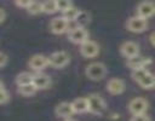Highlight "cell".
<instances>
[{
  "label": "cell",
  "instance_id": "30bf717a",
  "mask_svg": "<svg viewBox=\"0 0 155 121\" xmlns=\"http://www.w3.org/2000/svg\"><path fill=\"white\" fill-rule=\"evenodd\" d=\"M80 53L85 58H94L99 53V45L93 40H87L80 45Z\"/></svg>",
  "mask_w": 155,
  "mask_h": 121
},
{
  "label": "cell",
  "instance_id": "7402d4cb",
  "mask_svg": "<svg viewBox=\"0 0 155 121\" xmlns=\"http://www.w3.org/2000/svg\"><path fill=\"white\" fill-rule=\"evenodd\" d=\"M28 13L30 15H39L42 12V2H39V1H31L29 7L27 8Z\"/></svg>",
  "mask_w": 155,
  "mask_h": 121
},
{
  "label": "cell",
  "instance_id": "5bb4252c",
  "mask_svg": "<svg viewBox=\"0 0 155 121\" xmlns=\"http://www.w3.org/2000/svg\"><path fill=\"white\" fill-rule=\"evenodd\" d=\"M153 60L149 58V57H144V56H136L133 58H130L127 59V67L131 69V70H137V69H143V68H147L149 64H151Z\"/></svg>",
  "mask_w": 155,
  "mask_h": 121
},
{
  "label": "cell",
  "instance_id": "9a60e30c",
  "mask_svg": "<svg viewBox=\"0 0 155 121\" xmlns=\"http://www.w3.org/2000/svg\"><path fill=\"white\" fill-rule=\"evenodd\" d=\"M54 114L58 117L69 119L73 114H75L74 109H73V105H71V102H61V103H58L54 108Z\"/></svg>",
  "mask_w": 155,
  "mask_h": 121
},
{
  "label": "cell",
  "instance_id": "3957f363",
  "mask_svg": "<svg viewBox=\"0 0 155 121\" xmlns=\"http://www.w3.org/2000/svg\"><path fill=\"white\" fill-rule=\"evenodd\" d=\"M68 39L73 44L82 45L84 42H86L87 40H90V34H88V31H87V29L85 27L76 25V27L69 29V31H68Z\"/></svg>",
  "mask_w": 155,
  "mask_h": 121
},
{
  "label": "cell",
  "instance_id": "d6986e66",
  "mask_svg": "<svg viewBox=\"0 0 155 121\" xmlns=\"http://www.w3.org/2000/svg\"><path fill=\"white\" fill-rule=\"evenodd\" d=\"M80 11H81V10H79L78 7H75V6L73 5L70 8H68L67 11H64V12L62 13V17H63L64 19H67L68 22H75L76 18H78L79 15H80Z\"/></svg>",
  "mask_w": 155,
  "mask_h": 121
},
{
  "label": "cell",
  "instance_id": "4fadbf2b",
  "mask_svg": "<svg viewBox=\"0 0 155 121\" xmlns=\"http://www.w3.org/2000/svg\"><path fill=\"white\" fill-rule=\"evenodd\" d=\"M126 90V83L120 77H113L107 82V91L113 96L122 94Z\"/></svg>",
  "mask_w": 155,
  "mask_h": 121
},
{
  "label": "cell",
  "instance_id": "83f0119b",
  "mask_svg": "<svg viewBox=\"0 0 155 121\" xmlns=\"http://www.w3.org/2000/svg\"><path fill=\"white\" fill-rule=\"evenodd\" d=\"M8 62V57L6 56V53L0 52V68H4Z\"/></svg>",
  "mask_w": 155,
  "mask_h": 121
},
{
  "label": "cell",
  "instance_id": "603a6c76",
  "mask_svg": "<svg viewBox=\"0 0 155 121\" xmlns=\"http://www.w3.org/2000/svg\"><path fill=\"white\" fill-rule=\"evenodd\" d=\"M75 22L78 23V25H80V27H85V25L90 22V16H88V13L85 12V11H80V15H79V17L76 18Z\"/></svg>",
  "mask_w": 155,
  "mask_h": 121
},
{
  "label": "cell",
  "instance_id": "8fae6325",
  "mask_svg": "<svg viewBox=\"0 0 155 121\" xmlns=\"http://www.w3.org/2000/svg\"><path fill=\"white\" fill-rule=\"evenodd\" d=\"M120 53L127 59L139 56V45L136 41H131V40L125 41L120 46Z\"/></svg>",
  "mask_w": 155,
  "mask_h": 121
},
{
  "label": "cell",
  "instance_id": "7c38bea8",
  "mask_svg": "<svg viewBox=\"0 0 155 121\" xmlns=\"http://www.w3.org/2000/svg\"><path fill=\"white\" fill-rule=\"evenodd\" d=\"M136 12H137V16H139L144 19H148V18H150L155 15V2L149 1V0L148 1H142L137 5Z\"/></svg>",
  "mask_w": 155,
  "mask_h": 121
},
{
  "label": "cell",
  "instance_id": "5b68a950",
  "mask_svg": "<svg viewBox=\"0 0 155 121\" xmlns=\"http://www.w3.org/2000/svg\"><path fill=\"white\" fill-rule=\"evenodd\" d=\"M48 62H50V65L51 67H54L57 69H61V68H64L65 65L69 64L70 56L68 54V52L62 51V50L54 51V52H52L48 56Z\"/></svg>",
  "mask_w": 155,
  "mask_h": 121
},
{
  "label": "cell",
  "instance_id": "f1b7e54d",
  "mask_svg": "<svg viewBox=\"0 0 155 121\" xmlns=\"http://www.w3.org/2000/svg\"><path fill=\"white\" fill-rule=\"evenodd\" d=\"M5 18H6V12L2 7H0V23H2L5 21Z\"/></svg>",
  "mask_w": 155,
  "mask_h": 121
},
{
  "label": "cell",
  "instance_id": "cb8c5ba5",
  "mask_svg": "<svg viewBox=\"0 0 155 121\" xmlns=\"http://www.w3.org/2000/svg\"><path fill=\"white\" fill-rule=\"evenodd\" d=\"M56 1H57V8H58V11H61L62 13L73 6V4L70 1H68V0H56Z\"/></svg>",
  "mask_w": 155,
  "mask_h": 121
},
{
  "label": "cell",
  "instance_id": "277c9868",
  "mask_svg": "<svg viewBox=\"0 0 155 121\" xmlns=\"http://www.w3.org/2000/svg\"><path fill=\"white\" fill-rule=\"evenodd\" d=\"M87 100H88V111L92 113V114H96V115H101L107 104H105V100L103 99V97L98 93H91L87 96Z\"/></svg>",
  "mask_w": 155,
  "mask_h": 121
},
{
  "label": "cell",
  "instance_id": "6da1fadb",
  "mask_svg": "<svg viewBox=\"0 0 155 121\" xmlns=\"http://www.w3.org/2000/svg\"><path fill=\"white\" fill-rule=\"evenodd\" d=\"M133 80L144 90H153L155 88V74L148 70V68L132 70Z\"/></svg>",
  "mask_w": 155,
  "mask_h": 121
},
{
  "label": "cell",
  "instance_id": "9c48e42d",
  "mask_svg": "<svg viewBox=\"0 0 155 121\" xmlns=\"http://www.w3.org/2000/svg\"><path fill=\"white\" fill-rule=\"evenodd\" d=\"M69 29H70L69 28V22L67 19H64L62 16L52 18L51 22H50V30L53 34L61 35V34H64V33L69 31Z\"/></svg>",
  "mask_w": 155,
  "mask_h": 121
},
{
  "label": "cell",
  "instance_id": "4dcf8cb0",
  "mask_svg": "<svg viewBox=\"0 0 155 121\" xmlns=\"http://www.w3.org/2000/svg\"><path fill=\"white\" fill-rule=\"evenodd\" d=\"M2 90H5V87H4V83H2V81H0V91H2Z\"/></svg>",
  "mask_w": 155,
  "mask_h": 121
},
{
  "label": "cell",
  "instance_id": "8992f818",
  "mask_svg": "<svg viewBox=\"0 0 155 121\" xmlns=\"http://www.w3.org/2000/svg\"><path fill=\"white\" fill-rule=\"evenodd\" d=\"M148 25H149L148 24V19H144V18L137 16V15L130 17L126 21V28H127V30H130L132 33H137V34L145 31L148 29Z\"/></svg>",
  "mask_w": 155,
  "mask_h": 121
},
{
  "label": "cell",
  "instance_id": "ac0fdd59",
  "mask_svg": "<svg viewBox=\"0 0 155 121\" xmlns=\"http://www.w3.org/2000/svg\"><path fill=\"white\" fill-rule=\"evenodd\" d=\"M34 75L30 74L29 71H22L16 76V83L17 86H25V85H31L33 83Z\"/></svg>",
  "mask_w": 155,
  "mask_h": 121
},
{
  "label": "cell",
  "instance_id": "44dd1931",
  "mask_svg": "<svg viewBox=\"0 0 155 121\" xmlns=\"http://www.w3.org/2000/svg\"><path fill=\"white\" fill-rule=\"evenodd\" d=\"M17 91H18V93H19V94H22V96H24V97H30V96L35 94V92H36L38 90H36V88H35V86L31 83V85L19 86Z\"/></svg>",
  "mask_w": 155,
  "mask_h": 121
},
{
  "label": "cell",
  "instance_id": "7a4b0ae2",
  "mask_svg": "<svg viewBox=\"0 0 155 121\" xmlns=\"http://www.w3.org/2000/svg\"><path fill=\"white\" fill-rule=\"evenodd\" d=\"M107 73H108V69H107L105 64L102 62H92V63L87 64L85 68L86 76L92 81H99V80L104 79Z\"/></svg>",
  "mask_w": 155,
  "mask_h": 121
},
{
  "label": "cell",
  "instance_id": "e0dca14e",
  "mask_svg": "<svg viewBox=\"0 0 155 121\" xmlns=\"http://www.w3.org/2000/svg\"><path fill=\"white\" fill-rule=\"evenodd\" d=\"M75 114H82L88 111V100L87 97H78L71 102Z\"/></svg>",
  "mask_w": 155,
  "mask_h": 121
},
{
  "label": "cell",
  "instance_id": "1f68e13d",
  "mask_svg": "<svg viewBox=\"0 0 155 121\" xmlns=\"http://www.w3.org/2000/svg\"><path fill=\"white\" fill-rule=\"evenodd\" d=\"M63 121H78V120H75V119H71V117H69V119H64Z\"/></svg>",
  "mask_w": 155,
  "mask_h": 121
},
{
  "label": "cell",
  "instance_id": "f546056e",
  "mask_svg": "<svg viewBox=\"0 0 155 121\" xmlns=\"http://www.w3.org/2000/svg\"><path fill=\"white\" fill-rule=\"evenodd\" d=\"M149 40H150V44H151L153 46H155V31H153V33L150 34Z\"/></svg>",
  "mask_w": 155,
  "mask_h": 121
},
{
  "label": "cell",
  "instance_id": "ffe728a7",
  "mask_svg": "<svg viewBox=\"0 0 155 121\" xmlns=\"http://www.w3.org/2000/svg\"><path fill=\"white\" fill-rule=\"evenodd\" d=\"M57 11H58V8H57V1L56 0H48V1L42 2V12L44 13L52 15Z\"/></svg>",
  "mask_w": 155,
  "mask_h": 121
},
{
  "label": "cell",
  "instance_id": "484cf974",
  "mask_svg": "<svg viewBox=\"0 0 155 121\" xmlns=\"http://www.w3.org/2000/svg\"><path fill=\"white\" fill-rule=\"evenodd\" d=\"M10 100V93L6 90L0 91V104H6Z\"/></svg>",
  "mask_w": 155,
  "mask_h": 121
},
{
  "label": "cell",
  "instance_id": "d4e9b609",
  "mask_svg": "<svg viewBox=\"0 0 155 121\" xmlns=\"http://www.w3.org/2000/svg\"><path fill=\"white\" fill-rule=\"evenodd\" d=\"M130 121H151V117L148 114H142V115H133Z\"/></svg>",
  "mask_w": 155,
  "mask_h": 121
},
{
  "label": "cell",
  "instance_id": "ba28073f",
  "mask_svg": "<svg viewBox=\"0 0 155 121\" xmlns=\"http://www.w3.org/2000/svg\"><path fill=\"white\" fill-rule=\"evenodd\" d=\"M28 65L30 69L40 73L41 70H44L47 65H50V62H48V57H46L45 54H41V53H36V54H33L29 60H28Z\"/></svg>",
  "mask_w": 155,
  "mask_h": 121
},
{
  "label": "cell",
  "instance_id": "52a82bcc",
  "mask_svg": "<svg viewBox=\"0 0 155 121\" xmlns=\"http://www.w3.org/2000/svg\"><path fill=\"white\" fill-rule=\"evenodd\" d=\"M148 108H149V102L144 97H134L128 103V110L132 115L147 114Z\"/></svg>",
  "mask_w": 155,
  "mask_h": 121
},
{
  "label": "cell",
  "instance_id": "2e32d148",
  "mask_svg": "<svg viewBox=\"0 0 155 121\" xmlns=\"http://www.w3.org/2000/svg\"><path fill=\"white\" fill-rule=\"evenodd\" d=\"M52 80L47 74L44 73H36L34 74V79H33V85L35 86L36 90H46L51 86Z\"/></svg>",
  "mask_w": 155,
  "mask_h": 121
},
{
  "label": "cell",
  "instance_id": "4316f807",
  "mask_svg": "<svg viewBox=\"0 0 155 121\" xmlns=\"http://www.w3.org/2000/svg\"><path fill=\"white\" fill-rule=\"evenodd\" d=\"M30 0H17V1H15V5L16 6H18V7H22V8H28L29 7V5H30Z\"/></svg>",
  "mask_w": 155,
  "mask_h": 121
}]
</instances>
